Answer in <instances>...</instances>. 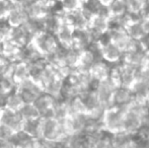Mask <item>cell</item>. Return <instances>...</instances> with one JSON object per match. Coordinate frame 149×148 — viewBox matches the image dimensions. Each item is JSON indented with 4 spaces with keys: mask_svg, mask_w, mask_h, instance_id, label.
Wrapping results in <instances>:
<instances>
[{
    "mask_svg": "<svg viewBox=\"0 0 149 148\" xmlns=\"http://www.w3.org/2000/svg\"><path fill=\"white\" fill-rule=\"evenodd\" d=\"M140 24L145 36H149V17H140Z\"/></svg>",
    "mask_w": 149,
    "mask_h": 148,
    "instance_id": "35",
    "label": "cell"
},
{
    "mask_svg": "<svg viewBox=\"0 0 149 148\" xmlns=\"http://www.w3.org/2000/svg\"><path fill=\"white\" fill-rule=\"evenodd\" d=\"M143 124L149 127V111H148V113H147V115H146V118H145V120H144V123H143Z\"/></svg>",
    "mask_w": 149,
    "mask_h": 148,
    "instance_id": "39",
    "label": "cell"
},
{
    "mask_svg": "<svg viewBox=\"0 0 149 148\" xmlns=\"http://www.w3.org/2000/svg\"><path fill=\"white\" fill-rule=\"evenodd\" d=\"M0 22H1V20H0Z\"/></svg>",
    "mask_w": 149,
    "mask_h": 148,
    "instance_id": "46",
    "label": "cell"
},
{
    "mask_svg": "<svg viewBox=\"0 0 149 148\" xmlns=\"http://www.w3.org/2000/svg\"><path fill=\"white\" fill-rule=\"evenodd\" d=\"M110 17H120L128 12L127 1L126 0H114L108 7ZM109 17V18H110Z\"/></svg>",
    "mask_w": 149,
    "mask_h": 148,
    "instance_id": "28",
    "label": "cell"
},
{
    "mask_svg": "<svg viewBox=\"0 0 149 148\" xmlns=\"http://www.w3.org/2000/svg\"><path fill=\"white\" fill-rule=\"evenodd\" d=\"M22 26L26 28L30 34L33 36H36L37 34L44 32V24H43V18H30L26 20Z\"/></svg>",
    "mask_w": 149,
    "mask_h": 148,
    "instance_id": "29",
    "label": "cell"
},
{
    "mask_svg": "<svg viewBox=\"0 0 149 148\" xmlns=\"http://www.w3.org/2000/svg\"><path fill=\"white\" fill-rule=\"evenodd\" d=\"M145 58H146L145 51L140 47L139 43H138L137 47L130 50V51L123 53L122 62L129 66H132L134 68H140L143 66Z\"/></svg>",
    "mask_w": 149,
    "mask_h": 148,
    "instance_id": "12",
    "label": "cell"
},
{
    "mask_svg": "<svg viewBox=\"0 0 149 148\" xmlns=\"http://www.w3.org/2000/svg\"><path fill=\"white\" fill-rule=\"evenodd\" d=\"M29 73H30V65L26 64V62H15L12 63L11 67V75L13 79L16 82H20V81L24 80V79L29 78Z\"/></svg>",
    "mask_w": 149,
    "mask_h": 148,
    "instance_id": "22",
    "label": "cell"
},
{
    "mask_svg": "<svg viewBox=\"0 0 149 148\" xmlns=\"http://www.w3.org/2000/svg\"><path fill=\"white\" fill-rule=\"evenodd\" d=\"M96 61H98V60H96L95 56L92 54V52L89 49L82 50L79 53L76 69L80 70V71H89L90 68L93 66V64Z\"/></svg>",
    "mask_w": 149,
    "mask_h": 148,
    "instance_id": "20",
    "label": "cell"
},
{
    "mask_svg": "<svg viewBox=\"0 0 149 148\" xmlns=\"http://www.w3.org/2000/svg\"><path fill=\"white\" fill-rule=\"evenodd\" d=\"M100 43L102 44V59L104 62L111 65H115L122 61L123 52L114 43L109 41L106 35L100 38Z\"/></svg>",
    "mask_w": 149,
    "mask_h": 148,
    "instance_id": "7",
    "label": "cell"
},
{
    "mask_svg": "<svg viewBox=\"0 0 149 148\" xmlns=\"http://www.w3.org/2000/svg\"><path fill=\"white\" fill-rule=\"evenodd\" d=\"M65 136L67 134L62 121H58L55 118H41L40 140L58 141Z\"/></svg>",
    "mask_w": 149,
    "mask_h": 148,
    "instance_id": "2",
    "label": "cell"
},
{
    "mask_svg": "<svg viewBox=\"0 0 149 148\" xmlns=\"http://www.w3.org/2000/svg\"><path fill=\"white\" fill-rule=\"evenodd\" d=\"M98 2H100V4L102 6H104V7H109V6L112 4V2L114 1V0H97Z\"/></svg>",
    "mask_w": 149,
    "mask_h": 148,
    "instance_id": "38",
    "label": "cell"
},
{
    "mask_svg": "<svg viewBox=\"0 0 149 148\" xmlns=\"http://www.w3.org/2000/svg\"><path fill=\"white\" fill-rule=\"evenodd\" d=\"M24 4L22 3H18V2L10 0V9L8 11L5 20L12 28L22 26L26 22V20L29 18L28 15H26V10H24Z\"/></svg>",
    "mask_w": 149,
    "mask_h": 148,
    "instance_id": "9",
    "label": "cell"
},
{
    "mask_svg": "<svg viewBox=\"0 0 149 148\" xmlns=\"http://www.w3.org/2000/svg\"><path fill=\"white\" fill-rule=\"evenodd\" d=\"M22 118L24 120H35V119L41 118L39 111L37 108L33 106V104H24L22 109L18 111Z\"/></svg>",
    "mask_w": 149,
    "mask_h": 148,
    "instance_id": "30",
    "label": "cell"
},
{
    "mask_svg": "<svg viewBox=\"0 0 149 148\" xmlns=\"http://www.w3.org/2000/svg\"><path fill=\"white\" fill-rule=\"evenodd\" d=\"M117 86L118 85L110 77H107L102 80L97 81L94 85L93 89L97 95L98 99H100V105L106 110L115 107L114 103H113V93H114Z\"/></svg>",
    "mask_w": 149,
    "mask_h": 148,
    "instance_id": "3",
    "label": "cell"
},
{
    "mask_svg": "<svg viewBox=\"0 0 149 148\" xmlns=\"http://www.w3.org/2000/svg\"><path fill=\"white\" fill-rule=\"evenodd\" d=\"M63 82H64V79L59 76H55L43 85V91L53 97H59Z\"/></svg>",
    "mask_w": 149,
    "mask_h": 148,
    "instance_id": "23",
    "label": "cell"
},
{
    "mask_svg": "<svg viewBox=\"0 0 149 148\" xmlns=\"http://www.w3.org/2000/svg\"><path fill=\"white\" fill-rule=\"evenodd\" d=\"M12 1H15V2H18V3H22V4H24V3H26V2L30 1V0H12Z\"/></svg>",
    "mask_w": 149,
    "mask_h": 148,
    "instance_id": "40",
    "label": "cell"
},
{
    "mask_svg": "<svg viewBox=\"0 0 149 148\" xmlns=\"http://www.w3.org/2000/svg\"><path fill=\"white\" fill-rule=\"evenodd\" d=\"M3 41H4V37H3V35H2L1 31H0V43H2Z\"/></svg>",
    "mask_w": 149,
    "mask_h": 148,
    "instance_id": "42",
    "label": "cell"
},
{
    "mask_svg": "<svg viewBox=\"0 0 149 148\" xmlns=\"http://www.w3.org/2000/svg\"><path fill=\"white\" fill-rule=\"evenodd\" d=\"M134 136L127 134L126 132L122 131V132L114 133V134H111V141H112V146L113 148H120L122 147L124 144L128 142L130 139Z\"/></svg>",
    "mask_w": 149,
    "mask_h": 148,
    "instance_id": "31",
    "label": "cell"
},
{
    "mask_svg": "<svg viewBox=\"0 0 149 148\" xmlns=\"http://www.w3.org/2000/svg\"><path fill=\"white\" fill-rule=\"evenodd\" d=\"M31 43L37 48L38 51L45 57L54 53V51L57 49L58 45H59L55 38V35L50 34L45 31L33 36Z\"/></svg>",
    "mask_w": 149,
    "mask_h": 148,
    "instance_id": "5",
    "label": "cell"
},
{
    "mask_svg": "<svg viewBox=\"0 0 149 148\" xmlns=\"http://www.w3.org/2000/svg\"><path fill=\"white\" fill-rule=\"evenodd\" d=\"M22 131L33 138L40 140V132H41V118L35 120H24L22 123Z\"/></svg>",
    "mask_w": 149,
    "mask_h": 148,
    "instance_id": "24",
    "label": "cell"
},
{
    "mask_svg": "<svg viewBox=\"0 0 149 148\" xmlns=\"http://www.w3.org/2000/svg\"><path fill=\"white\" fill-rule=\"evenodd\" d=\"M111 28L110 18L104 14H94L88 22V30L93 36L94 42L100 41V38L107 34Z\"/></svg>",
    "mask_w": 149,
    "mask_h": 148,
    "instance_id": "8",
    "label": "cell"
},
{
    "mask_svg": "<svg viewBox=\"0 0 149 148\" xmlns=\"http://www.w3.org/2000/svg\"><path fill=\"white\" fill-rule=\"evenodd\" d=\"M78 1H79V2H80V3H81V4H82V5H83V4L87 3V2H88V1H89V0H78Z\"/></svg>",
    "mask_w": 149,
    "mask_h": 148,
    "instance_id": "43",
    "label": "cell"
},
{
    "mask_svg": "<svg viewBox=\"0 0 149 148\" xmlns=\"http://www.w3.org/2000/svg\"><path fill=\"white\" fill-rule=\"evenodd\" d=\"M54 101H55V97H51L44 91L38 95L36 101H33V106L38 109L42 119L53 118L52 108H53Z\"/></svg>",
    "mask_w": 149,
    "mask_h": 148,
    "instance_id": "11",
    "label": "cell"
},
{
    "mask_svg": "<svg viewBox=\"0 0 149 148\" xmlns=\"http://www.w3.org/2000/svg\"><path fill=\"white\" fill-rule=\"evenodd\" d=\"M92 42H94L93 36L90 33L88 28L84 30H77L74 31V40H73V44L71 47L75 48L78 51H82V50L87 49Z\"/></svg>",
    "mask_w": 149,
    "mask_h": 148,
    "instance_id": "14",
    "label": "cell"
},
{
    "mask_svg": "<svg viewBox=\"0 0 149 148\" xmlns=\"http://www.w3.org/2000/svg\"><path fill=\"white\" fill-rule=\"evenodd\" d=\"M24 119L19 115L18 112H13L7 108H2L0 113V124L9 127L14 132L22 131Z\"/></svg>",
    "mask_w": 149,
    "mask_h": 148,
    "instance_id": "10",
    "label": "cell"
},
{
    "mask_svg": "<svg viewBox=\"0 0 149 148\" xmlns=\"http://www.w3.org/2000/svg\"><path fill=\"white\" fill-rule=\"evenodd\" d=\"M0 50H1V43H0Z\"/></svg>",
    "mask_w": 149,
    "mask_h": 148,
    "instance_id": "45",
    "label": "cell"
},
{
    "mask_svg": "<svg viewBox=\"0 0 149 148\" xmlns=\"http://www.w3.org/2000/svg\"><path fill=\"white\" fill-rule=\"evenodd\" d=\"M64 22L70 24L74 28V31L84 30V28H88V22L83 17V15L80 12V9L75 12H72V13H66Z\"/></svg>",
    "mask_w": 149,
    "mask_h": 148,
    "instance_id": "21",
    "label": "cell"
},
{
    "mask_svg": "<svg viewBox=\"0 0 149 148\" xmlns=\"http://www.w3.org/2000/svg\"><path fill=\"white\" fill-rule=\"evenodd\" d=\"M0 148H15L8 139H0Z\"/></svg>",
    "mask_w": 149,
    "mask_h": 148,
    "instance_id": "37",
    "label": "cell"
},
{
    "mask_svg": "<svg viewBox=\"0 0 149 148\" xmlns=\"http://www.w3.org/2000/svg\"><path fill=\"white\" fill-rule=\"evenodd\" d=\"M133 99V93L131 91V88H128L125 86L116 87L114 93H113V103L115 107H123L128 106Z\"/></svg>",
    "mask_w": 149,
    "mask_h": 148,
    "instance_id": "18",
    "label": "cell"
},
{
    "mask_svg": "<svg viewBox=\"0 0 149 148\" xmlns=\"http://www.w3.org/2000/svg\"><path fill=\"white\" fill-rule=\"evenodd\" d=\"M126 32H127L128 36L131 38L134 41H141L145 38V34H144L143 30H142L141 24H140V18L135 19L126 28Z\"/></svg>",
    "mask_w": 149,
    "mask_h": 148,
    "instance_id": "27",
    "label": "cell"
},
{
    "mask_svg": "<svg viewBox=\"0 0 149 148\" xmlns=\"http://www.w3.org/2000/svg\"><path fill=\"white\" fill-rule=\"evenodd\" d=\"M141 17H149V0H144L143 8L141 11Z\"/></svg>",
    "mask_w": 149,
    "mask_h": 148,
    "instance_id": "36",
    "label": "cell"
},
{
    "mask_svg": "<svg viewBox=\"0 0 149 148\" xmlns=\"http://www.w3.org/2000/svg\"><path fill=\"white\" fill-rule=\"evenodd\" d=\"M91 148H113L112 141H111V134L104 132V134L94 142Z\"/></svg>",
    "mask_w": 149,
    "mask_h": 148,
    "instance_id": "33",
    "label": "cell"
},
{
    "mask_svg": "<svg viewBox=\"0 0 149 148\" xmlns=\"http://www.w3.org/2000/svg\"><path fill=\"white\" fill-rule=\"evenodd\" d=\"M127 111V106L114 107L106 110L102 118L104 130L109 134H114L123 131V119Z\"/></svg>",
    "mask_w": 149,
    "mask_h": 148,
    "instance_id": "1",
    "label": "cell"
},
{
    "mask_svg": "<svg viewBox=\"0 0 149 148\" xmlns=\"http://www.w3.org/2000/svg\"><path fill=\"white\" fill-rule=\"evenodd\" d=\"M106 37L109 41L114 43L123 53L134 49L138 45L137 41H134L128 36L126 30L118 26H111L109 32L106 34Z\"/></svg>",
    "mask_w": 149,
    "mask_h": 148,
    "instance_id": "4",
    "label": "cell"
},
{
    "mask_svg": "<svg viewBox=\"0 0 149 148\" xmlns=\"http://www.w3.org/2000/svg\"><path fill=\"white\" fill-rule=\"evenodd\" d=\"M79 97H80L81 101L84 104L86 113H88L89 111L100 106V99H98L94 89H86V90H84L79 95Z\"/></svg>",
    "mask_w": 149,
    "mask_h": 148,
    "instance_id": "25",
    "label": "cell"
},
{
    "mask_svg": "<svg viewBox=\"0 0 149 148\" xmlns=\"http://www.w3.org/2000/svg\"><path fill=\"white\" fill-rule=\"evenodd\" d=\"M24 105V101H22V97L19 95V93L16 90L12 91V92L8 93L6 97L5 105L3 108H7V109L11 110L13 112H18L22 107Z\"/></svg>",
    "mask_w": 149,
    "mask_h": 148,
    "instance_id": "26",
    "label": "cell"
},
{
    "mask_svg": "<svg viewBox=\"0 0 149 148\" xmlns=\"http://www.w3.org/2000/svg\"><path fill=\"white\" fill-rule=\"evenodd\" d=\"M55 38L60 46L66 48L71 47L74 40V28L64 22L55 34Z\"/></svg>",
    "mask_w": 149,
    "mask_h": 148,
    "instance_id": "15",
    "label": "cell"
},
{
    "mask_svg": "<svg viewBox=\"0 0 149 148\" xmlns=\"http://www.w3.org/2000/svg\"><path fill=\"white\" fill-rule=\"evenodd\" d=\"M24 6L26 15L30 18H43L48 12L51 11V7L43 0H30L26 2Z\"/></svg>",
    "mask_w": 149,
    "mask_h": 148,
    "instance_id": "13",
    "label": "cell"
},
{
    "mask_svg": "<svg viewBox=\"0 0 149 148\" xmlns=\"http://www.w3.org/2000/svg\"><path fill=\"white\" fill-rule=\"evenodd\" d=\"M111 69H112V65L111 64L104 62V60H98L90 68L89 72L91 74L93 80L97 82V81L102 80V79L110 76Z\"/></svg>",
    "mask_w": 149,
    "mask_h": 148,
    "instance_id": "19",
    "label": "cell"
},
{
    "mask_svg": "<svg viewBox=\"0 0 149 148\" xmlns=\"http://www.w3.org/2000/svg\"><path fill=\"white\" fill-rule=\"evenodd\" d=\"M36 148H46V147L44 146L43 144H42V143H41V141H39V144L37 145V147H36Z\"/></svg>",
    "mask_w": 149,
    "mask_h": 148,
    "instance_id": "41",
    "label": "cell"
},
{
    "mask_svg": "<svg viewBox=\"0 0 149 148\" xmlns=\"http://www.w3.org/2000/svg\"><path fill=\"white\" fill-rule=\"evenodd\" d=\"M60 8L65 13H72L80 9L82 4L78 0H62L60 2Z\"/></svg>",
    "mask_w": 149,
    "mask_h": 148,
    "instance_id": "32",
    "label": "cell"
},
{
    "mask_svg": "<svg viewBox=\"0 0 149 148\" xmlns=\"http://www.w3.org/2000/svg\"><path fill=\"white\" fill-rule=\"evenodd\" d=\"M9 140L15 148H36L40 141L39 139L33 138L26 135L22 131L14 133Z\"/></svg>",
    "mask_w": 149,
    "mask_h": 148,
    "instance_id": "17",
    "label": "cell"
},
{
    "mask_svg": "<svg viewBox=\"0 0 149 148\" xmlns=\"http://www.w3.org/2000/svg\"><path fill=\"white\" fill-rule=\"evenodd\" d=\"M33 36L26 31L24 26L12 28L10 35L7 39H10L15 44H17L19 47H26V45L31 43Z\"/></svg>",
    "mask_w": 149,
    "mask_h": 148,
    "instance_id": "16",
    "label": "cell"
},
{
    "mask_svg": "<svg viewBox=\"0 0 149 148\" xmlns=\"http://www.w3.org/2000/svg\"><path fill=\"white\" fill-rule=\"evenodd\" d=\"M145 105H146V107L148 108L149 109V97H147V99H146V101H145Z\"/></svg>",
    "mask_w": 149,
    "mask_h": 148,
    "instance_id": "44",
    "label": "cell"
},
{
    "mask_svg": "<svg viewBox=\"0 0 149 148\" xmlns=\"http://www.w3.org/2000/svg\"><path fill=\"white\" fill-rule=\"evenodd\" d=\"M16 91L19 93L24 104H33L38 95L43 92V87L29 77L17 83Z\"/></svg>",
    "mask_w": 149,
    "mask_h": 148,
    "instance_id": "6",
    "label": "cell"
},
{
    "mask_svg": "<svg viewBox=\"0 0 149 148\" xmlns=\"http://www.w3.org/2000/svg\"><path fill=\"white\" fill-rule=\"evenodd\" d=\"M10 9V0H0V20L6 18Z\"/></svg>",
    "mask_w": 149,
    "mask_h": 148,
    "instance_id": "34",
    "label": "cell"
}]
</instances>
